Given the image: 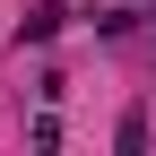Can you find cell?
I'll list each match as a JSON object with an SVG mask.
<instances>
[{
  "mask_svg": "<svg viewBox=\"0 0 156 156\" xmlns=\"http://www.w3.org/2000/svg\"><path fill=\"white\" fill-rule=\"evenodd\" d=\"M61 0H35V9H26V26H17V35H26V44H52V35H61Z\"/></svg>",
  "mask_w": 156,
  "mask_h": 156,
  "instance_id": "6da1fadb",
  "label": "cell"
},
{
  "mask_svg": "<svg viewBox=\"0 0 156 156\" xmlns=\"http://www.w3.org/2000/svg\"><path fill=\"white\" fill-rule=\"evenodd\" d=\"M147 26H156V9H147Z\"/></svg>",
  "mask_w": 156,
  "mask_h": 156,
  "instance_id": "7a4b0ae2",
  "label": "cell"
}]
</instances>
